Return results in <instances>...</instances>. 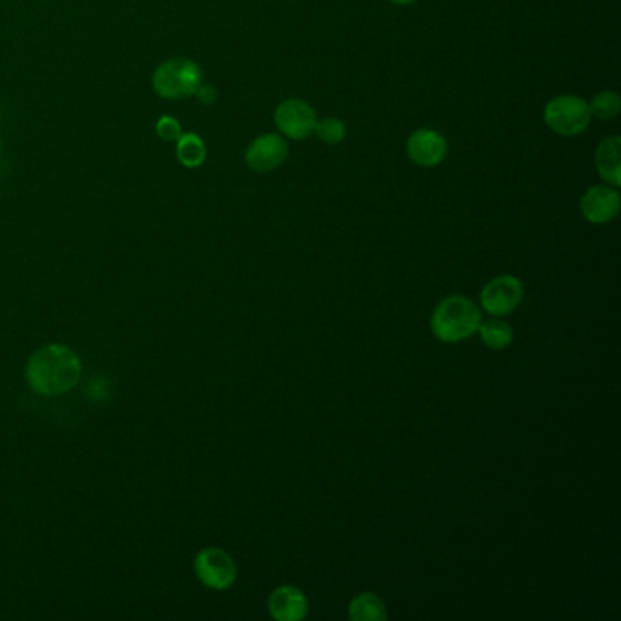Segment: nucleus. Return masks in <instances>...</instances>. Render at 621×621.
<instances>
[{"mask_svg":"<svg viewBox=\"0 0 621 621\" xmlns=\"http://www.w3.org/2000/svg\"><path fill=\"white\" fill-rule=\"evenodd\" d=\"M478 334L481 337V341L492 348V350H505L512 345L514 341V330L512 326L503 321L501 317H492L483 321L478 326Z\"/></svg>","mask_w":621,"mask_h":621,"instance_id":"nucleus-14","label":"nucleus"},{"mask_svg":"<svg viewBox=\"0 0 621 621\" xmlns=\"http://www.w3.org/2000/svg\"><path fill=\"white\" fill-rule=\"evenodd\" d=\"M0 153H2V139H0Z\"/></svg>","mask_w":621,"mask_h":621,"instance_id":"nucleus-21","label":"nucleus"},{"mask_svg":"<svg viewBox=\"0 0 621 621\" xmlns=\"http://www.w3.org/2000/svg\"><path fill=\"white\" fill-rule=\"evenodd\" d=\"M203 84V70L186 57L161 62L152 75L153 92L168 101L192 97Z\"/></svg>","mask_w":621,"mask_h":621,"instance_id":"nucleus-3","label":"nucleus"},{"mask_svg":"<svg viewBox=\"0 0 621 621\" xmlns=\"http://www.w3.org/2000/svg\"><path fill=\"white\" fill-rule=\"evenodd\" d=\"M621 99L618 93L614 92H601L592 99L589 104V110L591 115H594L596 119H614L618 113H620Z\"/></svg>","mask_w":621,"mask_h":621,"instance_id":"nucleus-16","label":"nucleus"},{"mask_svg":"<svg viewBox=\"0 0 621 621\" xmlns=\"http://www.w3.org/2000/svg\"><path fill=\"white\" fill-rule=\"evenodd\" d=\"M479 301L489 316H509L523 301V285L514 275H498L483 286Z\"/></svg>","mask_w":621,"mask_h":621,"instance_id":"nucleus-6","label":"nucleus"},{"mask_svg":"<svg viewBox=\"0 0 621 621\" xmlns=\"http://www.w3.org/2000/svg\"><path fill=\"white\" fill-rule=\"evenodd\" d=\"M392 4H396V6H408V4H412V2H416V0H390Z\"/></svg>","mask_w":621,"mask_h":621,"instance_id":"nucleus-20","label":"nucleus"},{"mask_svg":"<svg viewBox=\"0 0 621 621\" xmlns=\"http://www.w3.org/2000/svg\"><path fill=\"white\" fill-rule=\"evenodd\" d=\"M195 97H197L199 102L204 104V106H210V104H214V102L217 101L219 93H217L215 86H212V84H201L199 90L195 92Z\"/></svg>","mask_w":621,"mask_h":621,"instance_id":"nucleus-19","label":"nucleus"},{"mask_svg":"<svg viewBox=\"0 0 621 621\" xmlns=\"http://www.w3.org/2000/svg\"><path fill=\"white\" fill-rule=\"evenodd\" d=\"M580 210L589 223H611L620 214V194L614 186H592L581 197Z\"/></svg>","mask_w":621,"mask_h":621,"instance_id":"nucleus-9","label":"nucleus"},{"mask_svg":"<svg viewBox=\"0 0 621 621\" xmlns=\"http://www.w3.org/2000/svg\"><path fill=\"white\" fill-rule=\"evenodd\" d=\"M596 168L601 179L614 188L621 184V139L612 135L601 141L596 150Z\"/></svg>","mask_w":621,"mask_h":621,"instance_id":"nucleus-12","label":"nucleus"},{"mask_svg":"<svg viewBox=\"0 0 621 621\" xmlns=\"http://www.w3.org/2000/svg\"><path fill=\"white\" fill-rule=\"evenodd\" d=\"M288 157V144L275 133H265L246 148L245 161L254 172L266 174L279 168Z\"/></svg>","mask_w":621,"mask_h":621,"instance_id":"nucleus-8","label":"nucleus"},{"mask_svg":"<svg viewBox=\"0 0 621 621\" xmlns=\"http://www.w3.org/2000/svg\"><path fill=\"white\" fill-rule=\"evenodd\" d=\"M26 383L41 396H61L70 392L82 376L81 357L61 343L39 348L28 359Z\"/></svg>","mask_w":621,"mask_h":621,"instance_id":"nucleus-1","label":"nucleus"},{"mask_svg":"<svg viewBox=\"0 0 621 621\" xmlns=\"http://www.w3.org/2000/svg\"><path fill=\"white\" fill-rule=\"evenodd\" d=\"M194 571L197 580L212 591H226L237 580L234 558L217 547H206L195 556Z\"/></svg>","mask_w":621,"mask_h":621,"instance_id":"nucleus-5","label":"nucleus"},{"mask_svg":"<svg viewBox=\"0 0 621 621\" xmlns=\"http://www.w3.org/2000/svg\"><path fill=\"white\" fill-rule=\"evenodd\" d=\"M175 143H177L175 146L177 161L183 164L184 168L195 170V168L203 166L208 152H206V144L197 133H183Z\"/></svg>","mask_w":621,"mask_h":621,"instance_id":"nucleus-13","label":"nucleus"},{"mask_svg":"<svg viewBox=\"0 0 621 621\" xmlns=\"http://www.w3.org/2000/svg\"><path fill=\"white\" fill-rule=\"evenodd\" d=\"M275 124L288 139L303 141L316 130L317 115L308 102L288 99L277 106Z\"/></svg>","mask_w":621,"mask_h":621,"instance_id":"nucleus-7","label":"nucleus"},{"mask_svg":"<svg viewBox=\"0 0 621 621\" xmlns=\"http://www.w3.org/2000/svg\"><path fill=\"white\" fill-rule=\"evenodd\" d=\"M348 616L354 621H383L388 614L381 598L372 592H363L350 601Z\"/></svg>","mask_w":621,"mask_h":621,"instance_id":"nucleus-15","label":"nucleus"},{"mask_svg":"<svg viewBox=\"0 0 621 621\" xmlns=\"http://www.w3.org/2000/svg\"><path fill=\"white\" fill-rule=\"evenodd\" d=\"M545 123L550 130L563 137L581 135L591 124L589 102L576 95H561L545 106Z\"/></svg>","mask_w":621,"mask_h":621,"instance_id":"nucleus-4","label":"nucleus"},{"mask_svg":"<svg viewBox=\"0 0 621 621\" xmlns=\"http://www.w3.org/2000/svg\"><path fill=\"white\" fill-rule=\"evenodd\" d=\"M268 612L277 621L305 620L308 616V600L294 585H283L270 594Z\"/></svg>","mask_w":621,"mask_h":621,"instance_id":"nucleus-11","label":"nucleus"},{"mask_svg":"<svg viewBox=\"0 0 621 621\" xmlns=\"http://www.w3.org/2000/svg\"><path fill=\"white\" fill-rule=\"evenodd\" d=\"M481 310L465 296L445 297L430 319L432 334L443 343H459L478 332Z\"/></svg>","mask_w":621,"mask_h":621,"instance_id":"nucleus-2","label":"nucleus"},{"mask_svg":"<svg viewBox=\"0 0 621 621\" xmlns=\"http://www.w3.org/2000/svg\"><path fill=\"white\" fill-rule=\"evenodd\" d=\"M155 133L166 143H175L183 135V126L172 115H163L155 124Z\"/></svg>","mask_w":621,"mask_h":621,"instance_id":"nucleus-18","label":"nucleus"},{"mask_svg":"<svg viewBox=\"0 0 621 621\" xmlns=\"http://www.w3.org/2000/svg\"><path fill=\"white\" fill-rule=\"evenodd\" d=\"M317 137L326 144H339L347 137V126L343 121H339L336 117L317 121L316 124Z\"/></svg>","mask_w":621,"mask_h":621,"instance_id":"nucleus-17","label":"nucleus"},{"mask_svg":"<svg viewBox=\"0 0 621 621\" xmlns=\"http://www.w3.org/2000/svg\"><path fill=\"white\" fill-rule=\"evenodd\" d=\"M408 157L425 168H434L445 161L448 146L445 137L434 130H416L408 137Z\"/></svg>","mask_w":621,"mask_h":621,"instance_id":"nucleus-10","label":"nucleus"}]
</instances>
